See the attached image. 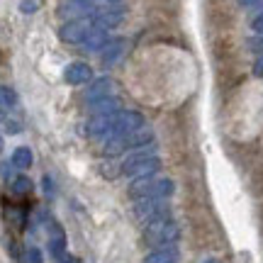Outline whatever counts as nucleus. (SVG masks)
I'll return each instance as SVG.
<instances>
[{"label":"nucleus","mask_w":263,"mask_h":263,"mask_svg":"<svg viewBox=\"0 0 263 263\" xmlns=\"http://www.w3.org/2000/svg\"><path fill=\"white\" fill-rule=\"evenodd\" d=\"M173 190H176V185H173L171 178H154V176H149V178H137L132 183L129 197L137 200V202H141V200H168L173 195Z\"/></svg>","instance_id":"1"},{"label":"nucleus","mask_w":263,"mask_h":263,"mask_svg":"<svg viewBox=\"0 0 263 263\" xmlns=\"http://www.w3.org/2000/svg\"><path fill=\"white\" fill-rule=\"evenodd\" d=\"M154 144V132L151 129H137V132H129L124 137H115V139H107L103 144V154L105 156H120L124 151H139L144 146Z\"/></svg>","instance_id":"2"},{"label":"nucleus","mask_w":263,"mask_h":263,"mask_svg":"<svg viewBox=\"0 0 263 263\" xmlns=\"http://www.w3.org/2000/svg\"><path fill=\"white\" fill-rule=\"evenodd\" d=\"M180 239V227L178 222H173L171 217L159 219V222H151L144 227V244L151 249H159V246H171Z\"/></svg>","instance_id":"3"},{"label":"nucleus","mask_w":263,"mask_h":263,"mask_svg":"<svg viewBox=\"0 0 263 263\" xmlns=\"http://www.w3.org/2000/svg\"><path fill=\"white\" fill-rule=\"evenodd\" d=\"M161 171V159L151 151H137L132 154L129 159H124L122 163V176L127 178H149V176H156Z\"/></svg>","instance_id":"4"},{"label":"nucleus","mask_w":263,"mask_h":263,"mask_svg":"<svg viewBox=\"0 0 263 263\" xmlns=\"http://www.w3.org/2000/svg\"><path fill=\"white\" fill-rule=\"evenodd\" d=\"M95 29V12L93 15H85V17H73L64 22L59 29V37L66 44H83L85 37Z\"/></svg>","instance_id":"5"},{"label":"nucleus","mask_w":263,"mask_h":263,"mask_svg":"<svg viewBox=\"0 0 263 263\" xmlns=\"http://www.w3.org/2000/svg\"><path fill=\"white\" fill-rule=\"evenodd\" d=\"M134 217L139 222H144V224H151V222H159V219L171 217V207L166 200H141L134 207Z\"/></svg>","instance_id":"6"},{"label":"nucleus","mask_w":263,"mask_h":263,"mask_svg":"<svg viewBox=\"0 0 263 263\" xmlns=\"http://www.w3.org/2000/svg\"><path fill=\"white\" fill-rule=\"evenodd\" d=\"M141 127H144V115L141 112H137V110H120L117 117H115V127H112V132H110V137H107V139L124 137V134L137 132V129H141Z\"/></svg>","instance_id":"7"},{"label":"nucleus","mask_w":263,"mask_h":263,"mask_svg":"<svg viewBox=\"0 0 263 263\" xmlns=\"http://www.w3.org/2000/svg\"><path fill=\"white\" fill-rule=\"evenodd\" d=\"M120 90V85L115 78L103 76V78H93L88 85V93H85V103H95V100H103V98H112Z\"/></svg>","instance_id":"8"},{"label":"nucleus","mask_w":263,"mask_h":263,"mask_svg":"<svg viewBox=\"0 0 263 263\" xmlns=\"http://www.w3.org/2000/svg\"><path fill=\"white\" fill-rule=\"evenodd\" d=\"M64 81L68 85H83L93 81V66L85 61H73L64 68Z\"/></svg>","instance_id":"9"},{"label":"nucleus","mask_w":263,"mask_h":263,"mask_svg":"<svg viewBox=\"0 0 263 263\" xmlns=\"http://www.w3.org/2000/svg\"><path fill=\"white\" fill-rule=\"evenodd\" d=\"M115 117H117V112L90 117V120H88V127H85V129H88V137H93V139H107L115 127Z\"/></svg>","instance_id":"10"},{"label":"nucleus","mask_w":263,"mask_h":263,"mask_svg":"<svg viewBox=\"0 0 263 263\" xmlns=\"http://www.w3.org/2000/svg\"><path fill=\"white\" fill-rule=\"evenodd\" d=\"M127 39H110L103 49H100V59H103V66L105 68H110V66L120 64L127 54Z\"/></svg>","instance_id":"11"},{"label":"nucleus","mask_w":263,"mask_h":263,"mask_svg":"<svg viewBox=\"0 0 263 263\" xmlns=\"http://www.w3.org/2000/svg\"><path fill=\"white\" fill-rule=\"evenodd\" d=\"M180 261V249L176 244L159 246L144 256V263H178Z\"/></svg>","instance_id":"12"},{"label":"nucleus","mask_w":263,"mask_h":263,"mask_svg":"<svg viewBox=\"0 0 263 263\" xmlns=\"http://www.w3.org/2000/svg\"><path fill=\"white\" fill-rule=\"evenodd\" d=\"M122 110V103H120V98L112 95V98H103V100H95V103H88V112L90 117L95 115H115Z\"/></svg>","instance_id":"13"},{"label":"nucleus","mask_w":263,"mask_h":263,"mask_svg":"<svg viewBox=\"0 0 263 263\" xmlns=\"http://www.w3.org/2000/svg\"><path fill=\"white\" fill-rule=\"evenodd\" d=\"M66 254V234L59 224H51V236H49V256L57 261Z\"/></svg>","instance_id":"14"},{"label":"nucleus","mask_w":263,"mask_h":263,"mask_svg":"<svg viewBox=\"0 0 263 263\" xmlns=\"http://www.w3.org/2000/svg\"><path fill=\"white\" fill-rule=\"evenodd\" d=\"M120 22H122V10H117V8L95 12V27H100V29H112V27H117Z\"/></svg>","instance_id":"15"},{"label":"nucleus","mask_w":263,"mask_h":263,"mask_svg":"<svg viewBox=\"0 0 263 263\" xmlns=\"http://www.w3.org/2000/svg\"><path fill=\"white\" fill-rule=\"evenodd\" d=\"M110 42V34H107V29H100V27H95L88 37H85V42L81 44V47L85 49V51H100V49L105 47Z\"/></svg>","instance_id":"16"},{"label":"nucleus","mask_w":263,"mask_h":263,"mask_svg":"<svg viewBox=\"0 0 263 263\" xmlns=\"http://www.w3.org/2000/svg\"><path fill=\"white\" fill-rule=\"evenodd\" d=\"M32 161H34L32 151H29L27 146H17V149L12 151V159H10V163H12L15 168H20V171H27L29 166H32Z\"/></svg>","instance_id":"17"},{"label":"nucleus","mask_w":263,"mask_h":263,"mask_svg":"<svg viewBox=\"0 0 263 263\" xmlns=\"http://www.w3.org/2000/svg\"><path fill=\"white\" fill-rule=\"evenodd\" d=\"M15 103H17V93L10 85H0V105L3 107H12Z\"/></svg>","instance_id":"18"},{"label":"nucleus","mask_w":263,"mask_h":263,"mask_svg":"<svg viewBox=\"0 0 263 263\" xmlns=\"http://www.w3.org/2000/svg\"><path fill=\"white\" fill-rule=\"evenodd\" d=\"M12 190H15L17 195H25V193L32 190V180H29L27 176H15V178H12Z\"/></svg>","instance_id":"19"},{"label":"nucleus","mask_w":263,"mask_h":263,"mask_svg":"<svg viewBox=\"0 0 263 263\" xmlns=\"http://www.w3.org/2000/svg\"><path fill=\"white\" fill-rule=\"evenodd\" d=\"M25 263H44V256H42V251H39L37 246H29V249H25V258H22Z\"/></svg>","instance_id":"20"},{"label":"nucleus","mask_w":263,"mask_h":263,"mask_svg":"<svg viewBox=\"0 0 263 263\" xmlns=\"http://www.w3.org/2000/svg\"><path fill=\"white\" fill-rule=\"evenodd\" d=\"M251 27H254V32L258 34V37H263V12L258 15V17L251 20Z\"/></svg>","instance_id":"21"},{"label":"nucleus","mask_w":263,"mask_h":263,"mask_svg":"<svg viewBox=\"0 0 263 263\" xmlns=\"http://www.w3.org/2000/svg\"><path fill=\"white\" fill-rule=\"evenodd\" d=\"M244 8H251V10H263V0H239Z\"/></svg>","instance_id":"22"},{"label":"nucleus","mask_w":263,"mask_h":263,"mask_svg":"<svg viewBox=\"0 0 263 263\" xmlns=\"http://www.w3.org/2000/svg\"><path fill=\"white\" fill-rule=\"evenodd\" d=\"M22 12H34L37 10V0H22Z\"/></svg>","instance_id":"23"},{"label":"nucleus","mask_w":263,"mask_h":263,"mask_svg":"<svg viewBox=\"0 0 263 263\" xmlns=\"http://www.w3.org/2000/svg\"><path fill=\"white\" fill-rule=\"evenodd\" d=\"M5 122H8V132H10V134H20V129H22V124L15 122V120H5Z\"/></svg>","instance_id":"24"},{"label":"nucleus","mask_w":263,"mask_h":263,"mask_svg":"<svg viewBox=\"0 0 263 263\" xmlns=\"http://www.w3.org/2000/svg\"><path fill=\"white\" fill-rule=\"evenodd\" d=\"M254 76H256V78H263V57L256 59V64H254Z\"/></svg>","instance_id":"25"},{"label":"nucleus","mask_w":263,"mask_h":263,"mask_svg":"<svg viewBox=\"0 0 263 263\" xmlns=\"http://www.w3.org/2000/svg\"><path fill=\"white\" fill-rule=\"evenodd\" d=\"M54 263H76V258H73V256H71V254H64V256H61V258H57V261H54Z\"/></svg>","instance_id":"26"},{"label":"nucleus","mask_w":263,"mask_h":263,"mask_svg":"<svg viewBox=\"0 0 263 263\" xmlns=\"http://www.w3.org/2000/svg\"><path fill=\"white\" fill-rule=\"evenodd\" d=\"M0 176H3V178H10V166L8 163H3V166H0Z\"/></svg>","instance_id":"27"},{"label":"nucleus","mask_w":263,"mask_h":263,"mask_svg":"<svg viewBox=\"0 0 263 263\" xmlns=\"http://www.w3.org/2000/svg\"><path fill=\"white\" fill-rule=\"evenodd\" d=\"M44 190H47V195H51V193H54V190H51V178H44Z\"/></svg>","instance_id":"28"},{"label":"nucleus","mask_w":263,"mask_h":263,"mask_svg":"<svg viewBox=\"0 0 263 263\" xmlns=\"http://www.w3.org/2000/svg\"><path fill=\"white\" fill-rule=\"evenodd\" d=\"M71 3H81V5H88V8H93L95 0H71Z\"/></svg>","instance_id":"29"},{"label":"nucleus","mask_w":263,"mask_h":263,"mask_svg":"<svg viewBox=\"0 0 263 263\" xmlns=\"http://www.w3.org/2000/svg\"><path fill=\"white\" fill-rule=\"evenodd\" d=\"M5 120H8V115H5V107L0 105V122H5Z\"/></svg>","instance_id":"30"},{"label":"nucleus","mask_w":263,"mask_h":263,"mask_svg":"<svg viewBox=\"0 0 263 263\" xmlns=\"http://www.w3.org/2000/svg\"><path fill=\"white\" fill-rule=\"evenodd\" d=\"M202 263H217V258H207V261H202Z\"/></svg>","instance_id":"31"},{"label":"nucleus","mask_w":263,"mask_h":263,"mask_svg":"<svg viewBox=\"0 0 263 263\" xmlns=\"http://www.w3.org/2000/svg\"><path fill=\"white\" fill-rule=\"evenodd\" d=\"M0 154H3V137H0Z\"/></svg>","instance_id":"32"}]
</instances>
